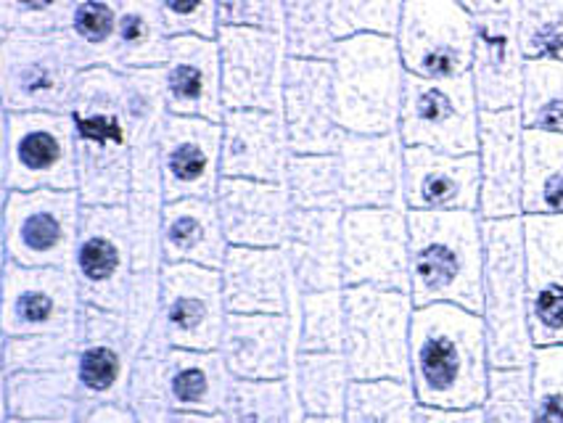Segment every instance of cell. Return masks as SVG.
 Returning a JSON list of instances; mask_svg holds the SVG:
<instances>
[{"mask_svg": "<svg viewBox=\"0 0 563 423\" xmlns=\"http://www.w3.org/2000/svg\"><path fill=\"white\" fill-rule=\"evenodd\" d=\"M487 329L479 312L427 304L412 312L410 383L418 405L479 408L489 383Z\"/></svg>", "mask_w": 563, "mask_h": 423, "instance_id": "obj_1", "label": "cell"}, {"mask_svg": "<svg viewBox=\"0 0 563 423\" xmlns=\"http://www.w3.org/2000/svg\"><path fill=\"white\" fill-rule=\"evenodd\" d=\"M77 152V193L82 204L122 207L130 193V143L122 71L85 69L69 107Z\"/></svg>", "mask_w": 563, "mask_h": 423, "instance_id": "obj_2", "label": "cell"}, {"mask_svg": "<svg viewBox=\"0 0 563 423\" xmlns=\"http://www.w3.org/2000/svg\"><path fill=\"white\" fill-rule=\"evenodd\" d=\"M410 297L416 308L457 304L482 315L484 218L479 212H408Z\"/></svg>", "mask_w": 563, "mask_h": 423, "instance_id": "obj_3", "label": "cell"}, {"mask_svg": "<svg viewBox=\"0 0 563 423\" xmlns=\"http://www.w3.org/2000/svg\"><path fill=\"white\" fill-rule=\"evenodd\" d=\"M482 318L493 368L532 366L523 218L484 220Z\"/></svg>", "mask_w": 563, "mask_h": 423, "instance_id": "obj_4", "label": "cell"}, {"mask_svg": "<svg viewBox=\"0 0 563 423\" xmlns=\"http://www.w3.org/2000/svg\"><path fill=\"white\" fill-rule=\"evenodd\" d=\"M331 64L339 122L346 133H397L405 77H408L397 37H342L333 45Z\"/></svg>", "mask_w": 563, "mask_h": 423, "instance_id": "obj_5", "label": "cell"}, {"mask_svg": "<svg viewBox=\"0 0 563 423\" xmlns=\"http://www.w3.org/2000/svg\"><path fill=\"white\" fill-rule=\"evenodd\" d=\"M412 312L408 291L346 286L342 353L352 381H410Z\"/></svg>", "mask_w": 563, "mask_h": 423, "instance_id": "obj_6", "label": "cell"}, {"mask_svg": "<svg viewBox=\"0 0 563 423\" xmlns=\"http://www.w3.org/2000/svg\"><path fill=\"white\" fill-rule=\"evenodd\" d=\"M82 71L64 32H0L3 112L69 114Z\"/></svg>", "mask_w": 563, "mask_h": 423, "instance_id": "obj_7", "label": "cell"}, {"mask_svg": "<svg viewBox=\"0 0 563 423\" xmlns=\"http://www.w3.org/2000/svg\"><path fill=\"white\" fill-rule=\"evenodd\" d=\"M482 103L474 77H405L402 109H399V138L405 146L434 148L444 154L479 152Z\"/></svg>", "mask_w": 563, "mask_h": 423, "instance_id": "obj_8", "label": "cell"}, {"mask_svg": "<svg viewBox=\"0 0 563 423\" xmlns=\"http://www.w3.org/2000/svg\"><path fill=\"white\" fill-rule=\"evenodd\" d=\"M82 199L77 191H5L3 259L24 268H71Z\"/></svg>", "mask_w": 563, "mask_h": 423, "instance_id": "obj_9", "label": "cell"}, {"mask_svg": "<svg viewBox=\"0 0 563 423\" xmlns=\"http://www.w3.org/2000/svg\"><path fill=\"white\" fill-rule=\"evenodd\" d=\"M0 183L5 191H77V152L69 114L3 112Z\"/></svg>", "mask_w": 563, "mask_h": 423, "instance_id": "obj_10", "label": "cell"}, {"mask_svg": "<svg viewBox=\"0 0 563 423\" xmlns=\"http://www.w3.org/2000/svg\"><path fill=\"white\" fill-rule=\"evenodd\" d=\"M395 37L408 75L429 80L471 75L474 19L461 0H405Z\"/></svg>", "mask_w": 563, "mask_h": 423, "instance_id": "obj_11", "label": "cell"}, {"mask_svg": "<svg viewBox=\"0 0 563 423\" xmlns=\"http://www.w3.org/2000/svg\"><path fill=\"white\" fill-rule=\"evenodd\" d=\"M466 9L474 19L471 77L482 109H516L527 67L521 43V0H466Z\"/></svg>", "mask_w": 563, "mask_h": 423, "instance_id": "obj_12", "label": "cell"}, {"mask_svg": "<svg viewBox=\"0 0 563 423\" xmlns=\"http://www.w3.org/2000/svg\"><path fill=\"white\" fill-rule=\"evenodd\" d=\"M0 289V336L77 331L85 302L71 268H24L3 259Z\"/></svg>", "mask_w": 563, "mask_h": 423, "instance_id": "obj_13", "label": "cell"}, {"mask_svg": "<svg viewBox=\"0 0 563 423\" xmlns=\"http://www.w3.org/2000/svg\"><path fill=\"white\" fill-rule=\"evenodd\" d=\"M342 278L346 286H376L410 294L408 210H344Z\"/></svg>", "mask_w": 563, "mask_h": 423, "instance_id": "obj_14", "label": "cell"}, {"mask_svg": "<svg viewBox=\"0 0 563 423\" xmlns=\"http://www.w3.org/2000/svg\"><path fill=\"white\" fill-rule=\"evenodd\" d=\"M71 272L85 304L114 312L124 310L130 281L128 207H82Z\"/></svg>", "mask_w": 563, "mask_h": 423, "instance_id": "obj_15", "label": "cell"}, {"mask_svg": "<svg viewBox=\"0 0 563 423\" xmlns=\"http://www.w3.org/2000/svg\"><path fill=\"white\" fill-rule=\"evenodd\" d=\"M220 71L225 109L280 112L289 45L280 32L254 27H220Z\"/></svg>", "mask_w": 563, "mask_h": 423, "instance_id": "obj_16", "label": "cell"}, {"mask_svg": "<svg viewBox=\"0 0 563 423\" xmlns=\"http://www.w3.org/2000/svg\"><path fill=\"white\" fill-rule=\"evenodd\" d=\"M231 315L220 270L167 263L156 329L173 349H220Z\"/></svg>", "mask_w": 563, "mask_h": 423, "instance_id": "obj_17", "label": "cell"}, {"mask_svg": "<svg viewBox=\"0 0 563 423\" xmlns=\"http://www.w3.org/2000/svg\"><path fill=\"white\" fill-rule=\"evenodd\" d=\"M135 344L122 312L85 304L77 323L75 379L80 410L90 405H128Z\"/></svg>", "mask_w": 563, "mask_h": 423, "instance_id": "obj_18", "label": "cell"}, {"mask_svg": "<svg viewBox=\"0 0 563 423\" xmlns=\"http://www.w3.org/2000/svg\"><path fill=\"white\" fill-rule=\"evenodd\" d=\"M280 114L294 154H336L344 127L339 122L331 58L289 56Z\"/></svg>", "mask_w": 563, "mask_h": 423, "instance_id": "obj_19", "label": "cell"}, {"mask_svg": "<svg viewBox=\"0 0 563 423\" xmlns=\"http://www.w3.org/2000/svg\"><path fill=\"white\" fill-rule=\"evenodd\" d=\"M159 165L167 201L214 199L222 180V122L169 114Z\"/></svg>", "mask_w": 563, "mask_h": 423, "instance_id": "obj_20", "label": "cell"}, {"mask_svg": "<svg viewBox=\"0 0 563 423\" xmlns=\"http://www.w3.org/2000/svg\"><path fill=\"white\" fill-rule=\"evenodd\" d=\"M344 210H405V143L399 133H346L336 148Z\"/></svg>", "mask_w": 563, "mask_h": 423, "instance_id": "obj_21", "label": "cell"}, {"mask_svg": "<svg viewBox=\"0 0 563 423\" xmlns=\"http://www.w3.org/2000/svg\"><path fill=\"white\" fill-rule=\"evenodd\" d=\"M523 127L519 107L487 112L482 109L479 125V169L484 220L523 218Z\"/></svg>", "mask_w": 563, "mask_h": 423, "instance_id": "obj_22", "label": "cell"}, {"mask_svg": "<svg viewBox=\"0 0 563 423\" xmlns=\"http://www.w3.org/2000/svg\"><path fill=\"white\" fill-rule=\"evenodd\" d=\"M402 191L408 212H479V156L405 146Z\"/></svg>", "mask_w": 563, "mask_h": 423, "instance_id": "obj_23", "label": "cell"}, {"mask_svg": "<svg viewBox=\"0 0 563 423\" xmlns=\"http://www.w3.org/2000/svg\"><path fill=\"white\" fill-rule=\"evenodd\" d=\"M529 323L537 347L563 344V214H523Z\"/></svg>", "mask_w": 563, "mask_h": 423, "instance_id": "obj_24", "label": "cell"}, {"mask_svg": "<svg viewBox=\"0 0 563 423\" xmlns=\"http://www.w3.org/2000/svg\"><path fill=\"white\" fill-rule=\"evenodd\" d=\"M291 141L280 112L225 109L222 114V178L284 183Z\"/></svg>", "mask_w": 563, "mask_h": 423, "instance_id": "obj_25", "label": "cell"}, {"mask_svg": "<svg viewBox=\"0 0 563 423\" xmlns=\"http://www.w3.org/2000/svg\"><path fill=\"white\" fill-rule=\"evenodd\" d=\"M220 278L231 312L291 315L299 294L286 246H231Z\"/></svg>", "mask_w": 563, "mask_h": 423, "instance_id": "obj_26", "label": "cell"}, {"mask_svg": "<svg viewBox=\"0 0 563 423\" xmlns=\"http://www.w3.org/2000/svg\"><path fill=\"white\" fill-rule=\"evenodd\" d=\"M231 246H286L294 204L286 183L222 178L214 193Z\"/></svg>", "mask_w": 563, "mask_h": 423, "instance_id": "obj_27", "label": "cell"}, {"mask_svg": "<svg viewBox=\"0 0 563 423\" xmlns=\"http://www.w3.org/2000/svg\"><path fill=\"white\" fill-rule=\"evenodd\" d=\"M220 355L239 381H289L297 355L291 315L231 312L220 338Z\"/></svg>", "mask_w": 563, "mask_h": 423, "instance_id": "obj_28", "label": "cell"}, {"mask_svg": "<svg viewBox=\"0 0 563 423\" xmlns=\"http://www.w3.org/2000/svg\"><path fill=\"white\" fill-rule=\"evenodd\" d=\"M169 112L222 122V71L214 37L175 35L165 64Z\"/></svg>", "mask_w": 563, "mask_h": 423, "instance_id": "obj_29", "label": "cell"}, {"mask_svg": "<svg viewBox=\"0 0 563 423\" xmlns=\"http://www.w3.org/2000/svg\"><path fill=\"white\" fill-rule=\"evenodd\" d=\"M342 214L329 210H294L286 254L299 294L344 289Z\"/></svg>", "mask_w": 563, "mask_h": 423, "instance_id": "obj_30", "label": "cell"}, {"mask_svg": "<svg viewBox=\"0 0 563 423\" xmlns=\"http://www.w3.org/2000/svg\"><path fill=\"white\" fill-rule=\"evenodd\" d=\"M231 241L214 199L167 201L162 214V252L167 263L220 270Z\"/></svg>", "mask_w": 563, "mask_h": 423, "instance_id": "obj_31", "label": "cell"}, {"mask_svg": "<svg viewBox=\"0 0 563 423\" xmlns=\"http://www.w3.org/2000/svg\"><path fill=\"white\" fill-rule=\"evenodd\" d=\"M233 381L220 349H169L167 353V389L175 413L222 415Z\"/></svg>", "mask_w": 563, "mask_h": 423, "instance_id": "obj_32", "label": "cell"}, {"mask_svg": "<svg viewBox=\"0 0 563 423\" xmlns=\"http://www.w3.org/2000/svg\"><path fill=\"white\" fill-rule=\"evenodd\" d=\"M3 419H80L75 370L5 374Z\"/></svg>", "mask_w": 563, "mask_h": 423, "instance_id": "obj_33", "label": "cell"}, {"mask_svg": "<svg viewBox=\"0 0 563 423\" xmlns=\"http://www.w3.org/2000/svg\"><path fill=\"white\" fill-rule=\"evenodd\" d=\"M291 400L299 415L342 419L352 374L344 353H297L289 376Z\"/></svg>", "mask_w": 563, "mask_h": 423, "instance_id": "obj_34", "label": "cell"}, {"mask_svg": "<svg viewBox=\"0 0 563 423\" xmlns=\"http://www.w3.org/2000/svg\"><path fill=\"white\" fill-rule=\"evenodd\" d=\"M169 41L173 35L167 30L159 0H122L109 67L117 71L165 67Z\"/></svg>", "mask_w": 563, "mask_h": 423, "instance_id": "obj_35", "label": "cell"}, {"mask_svg": "<svg viewBox=\"0 0 563 423\" xmlns=\"http://www.w3.org/2000/svg\"><path fill=\"white\" fill-rule=\"evenodd\" d=\"M523 214H563V133H523Z\"/></svg>", "mask_w": 563, "mask_h": 423, "instance_id": "obj_36", "label": "cell"}, {"mask_svg": "<svg viewBox=\"0 0 563 423\" xmlns=\"http://www.w3.org/2000/svg\"><path fill=\"white\" fill-rule=\"evenodd\" d=\"M124 112H128L130 143L152 146L159 143L162 130L169 120V101L165 85V67H141L122 71Z\"/></svg>", "mask_w": 563, "mask_h": 423, "instance_id": "obj_37", "label": "cell"}, {"mask_svg": "<svg viewBox=\"0 0 563 423\" xmlns=\"http://www.w3.org/2000/svg\"><path fill=\"white\" fill-rule=\"evenodd\" d=\"M291 323L297 353H342L344 289L297 294Z\"/></svg>", "mask_w": 563, "mask_h": 423, "instance_id": "obj_38", "label": "cell"}, {"mask_svg": "<svg viewBox=\"0 0 563 423\" xmlns=\"http://www.w3.org/2000/svg\"><path fill=\"white\" fill-rule=\"evenodd\" d=\"M120 11L122 0H75L64 35L80 58L82 69L111 64Z\"/></svg>", "mask_w": 563, "mask_h": 423, "instance_id": "obj_39", "label": "cell"}, {"mask_svg": "<svg viewBox=\"0 0 563 423\" xmlns=\"http://www.w3.org/2000/svg\"><path fill=\"white\" fill-rule=\"evenodd\" d=\"M284 183L289 188L294 210L344 212L336 154H291Z\"/></svg>", "mask_w": 563, "mask_h": 423, "instance_id": "obj_40", "label": "cell"}, {"mask_svg": "<svg viewBox=\"0 0 563 423\" xmlns=\"http://www.w3.org/2000/svg\"><path fill=\"white\" fill-rule=\"evenodd\" d=\"M519 112L527 130L563 133V58H527Z\"/></svg>", "mask_w": 563, "mask_h": 423, "instance_id": "obj_41", "label": "cell"}, {"mask_svg": "<svg viewBox=\"0 0 563 423\" xmlns=\"http://www.w3.org/2000/svg\"><path fill=\"white\" fill-rule=\"evenodd\" d=\"M418 397L410 381H352L342 423H416Z\"/></svg>", "mask_w": 563, "mask_h": 423, "instance_id": "obj_42", "label": "cell"}, {"mask_svg": "<svg viewBox=\"0 0 563 423\" xmlns=\"http://www.w3.org/2000/svg\"><path fill=\"white\" fill-rule=\"evenodd\" d=\"M75 334H22L0 338V368L5 374L75 370Z\"/></svg>", "mask_w": 563, "mask_h": 423, "instance_id": "obj_43", "label": "cell"}, {"mask_svg": "<svg viewBox=\"0 0 563 423\" xmlns=\"http://www.w3.org/2000/svg\"><path fill=\"white\" fill-rule=\"evenodd\" d=\"M225 423H297L289 381H233Z\"/></svg>", "mask_w": 563, "mask_h": 423, "instance_id": "obj_44", "label": "cell"}, {"mask_svg": "<svg viewBox=\"0 0 563 423\" xmlns=\"http://www.w3.org/2000/svg\"><path fill=\"white\" fill-rule=\"evenodd\" d=\"M284 3V37L289 56L331 58V0H280Z\"/></svg>", "mask_w": 563, "mask_h": 423, "instance_id": "obj_45", "label": "cell"}, {"mask_svg": "<svg viewBox=\"0 0 563 423\" xmlns=\"http://www.w3.org/2000/svg\"><path fill=\"white\" fill-rule=\"evenodd\" d=\"M479 408L484 423H532V366L489 370Z\"/></svg>", "mask_w": 563, "mask_h": 423, "instance_id": "obj_46", "label": "cell"}, {"mask_svg": "<svg viewBox=\"0 0 563 423\" xmlns=\"http://www.w3.org/2000/svg\"><path fill=\"white\" fill-rule=\"evenodd\" d=\"M405 0H331L336 41L352 35H397Z\"/></svg>", "mask_w": 563, "mask_h": 423, "instance_id": "obj_47", "label": "cell"}, {"mask_svg": "<svg viewBox=\"0 0 563 423\" xmlns=\"http://www.w3.org/2000/svg\"><path fill=\"white\" fill-rule=\"evenodd\" d=\"M527 58H563V0H521Z\"/></svg>", "mask_w": 563, "mask_h": 423, "instance_id": "obj_48", "label": "cell"}, {"mask_svg": "<svg viewBox=\"0 0 563 423\" xmlns=\"http://www.w3.org/2000/svg\"><path fill=\"white\" fill-rule=\"evenodd\" d=\"M532 423H563V344L534 349Z\"/></svg>", "mask_w": 563, "mask_h": 423, "instance_id": "obj_49", "label": "cell"}, {"mask_svg": "<svg viewBox=\"0 0 563 423\" xmlns=\"http://www.w3.org/2000/svg\"><path fill=\"white\" fill-rule=\"evenodd\" d=\"M75 0H0V32H64Z\"/></svg>", "mask_w": 563, "mask_h": 423, "instance_id": "obj_50", "label": "cell"}, {"mask_svg": "<svg viewBox=\"0 0 563 423\" xmlns=\"http://www.w3.org/2000/svg\"><path fill=\"white\" fill-rule=\"evenodd\" d=\"M169 35L218 37V0H159Z\"/></svg>", "mask_w": 563, "mask_h": 423, "instance_id": "obj_51", "label": "cell"}, {"mask_svg": "<svg viewBox=\"0 0 563 423\" xmlns=\"http://www.w3.org/2000/svg\"><path fill=\"white\" fill-rule=\"evenodd\" d=\"M218 27H254L284 35L280 0H218Z\"/></svg>", "mask_w": 563, "mask_h": 423, "instance_id": "obj_52", "label": "cell"}, {"mask_svg": "<svg viewBox=\"0 0 563 423\" xmlns=\"http://www.w3.org/2000/svg\"><path fill=\"white\" fill-rule=\"evenodd\" d=\"M416 423H484V415H482V408L418 405Z\"/></svg>", "mask_w": 563, "mask_h": 423, "instance_id": "obj_53", "label": "cell"}, {"mask_svg": "<svg viewBox=\"0 0 563 423\" xmlns=\"http://www.w3.org/2000/svg\"><path fill=\"white\" fill-rule=\"evenodd\" d=\"M77 423H135V419H133V413H130L128 405L107 402V405L82 408Z\"/></svg>", "mask_w": 563, "mask_h": 423, "instance_id": "obj_54", "label": "cell"}, {"mask_svg": "<svg viewBox=\"0 0 563 423\" xmlns=\"http://www.w3.org/2000/svg\"><path fill=\"white\" fill-rule=\"evenodd\" d=\"M175 423H225L222 415H194V413H178Z\"/></svg>", "mask_w": 563, "mask_h": 423, "instance_id": "obj_55", "label": "cell"}, {"mask_svg": "<svg viewBox=\"0 0 563 423\" xmlns=\"http://www.w3.org/2000/svg\"><path fill=\"white\" fill-rule=\"evenodd\" d=\"M3 423H77L69 419H3Z\"/></svg>", "mask_w": 563, "mask_h": 423, "instance_id": "obj_56", "label": "cell"}, {"mask_svg": "<svg viewBox=\"0 0 563 423\" xmlns=\"http://www.w3.org/2000/svg\"><path fill=\"white\" fill-rule=\"evenodd\" d=\"M461 3H466V0H461Z\"/></svg>", "mask_w": 563, "mask_h": 423, "instance_id": "obj_57", "label": "cell"}]
</instances>
